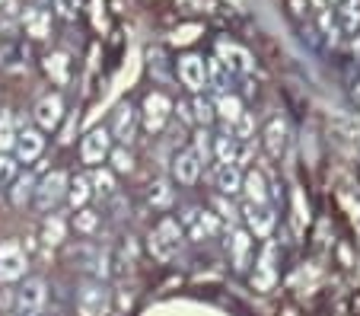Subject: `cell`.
Wrapping results in <instances>:
<instances>
[{"instance_id":"obj_1","label":"cell","mask_w":360,"mask_h":316,"mask_svg":"<svg viewBox=\"0 0 360 316\" xmlns=\"http://www.w3.org/2000/svg\"><path fill=\"white\" fill-rule=\"evenodd\" d=\"M150 253H153V259L160 262H169L176 259L179 246H182V227H179V220L176 217H163L153 227V234H150Z\"/></svg>"},{"instance_id":"obj_2","label":"cell","mask_w":360,"mask_h":316,"mask_svg":"<svg viewBox=\"0 0 360 316\" xmlns=\"http://www.w3.org/2000/svg\"><path fill=\"white\" fill-rule=\"evenodd\" d=\"M77 313L80 316H109L112 313V291L105 282H86L77 291Z\"/></svg>"},{"instance_id":"obj_3","label":"cell","mask_w":360,"mask_h":316,"mask_svg":"<svg viewBox=\"0 0 360 316\" xmlns=\"http://www.w3.org/2000/svg\"><path fill=\"white\" fill-rule=\"evenodd\" d=\"M68 182H70V176L64 170H51L39 186H35V195H32L35 208H39V211H51L55 205H61V201L68 198Z\"/></svg>"},{"instance_id":"obj_4","label":"cell","mask_w":360,"mask_h":316,"mask_svg":"<svg viewBox=\"0 0 360 316\" xmlns=\"http://www.w3.org/2000/svg\"><path fill=\"white\" fill-rule=\"evenodd\" d=\"M26 253L20 249L16 240L0 243V284H13L26 275Z\"/></svg>"},{"instance_id":"obj_5","label":"cell","mask_w":360,"mask_h":316,"mask_svg":"<svg viewBox=\"0 0 360 316\" xmlns=\"http://www.w3.org/2000/svg\"><path fill=\"white\" fill-rule=\"evenodd\" d=\"M172 99L166 96V93H150L147 99H143V128L150 131V134H157V131H163V125L169 122V115H172Z\"/></svg>"},{"instance_id":"obj_6","label":"cell","mask_w":360,"mask_h":316,"mask_svg":"<svg viewBox=\"0 0 360 316\" xmlns=\"http://www.w3.org/2000/svg\"><path fill=\"white\" fill-rule=\"evenodd\" d=\"M109 153H112V134H109V131H105V128L86 131V138H83V144H80L83 163L99 166L102 160H109Z\"/></svg>"},{"instance_id":"obj_7","label":"cell","mask_w":360,"mask_h":316,"mask_svg":"<svg viewBox=\"0 0 360 316\" xmlns=\"http://www.w3.org/2000/svg\"><path fill=\"white\" fill-rule=\"evenodd\" d=\"M45 301H48V291H45V282H41V278H29V282L16 291V310H20L22 316L41 313Z\"/></svg>"},{"instance_id":"obj_8","label":"cell","mask_w":360,"mask_h":316,"mask_svg":"<svg viewBox=\"0 0 360 316\" xmlns=\"http://www.w3.org/2000/svg\"><path fill=\"white\" fill-rule=\"evenodd\" d=\"M32 118H35V125H39V131H55L58 125H61V118H64L61 96H58V93L41 96L39 103H35V109H32Z\"/></svg>"},{"instance_id":"obj_9","label":"cell","mask_w":360,"mask_h":316,"mask_svg":"<svg viewBox=\"0 0 360 316\" xmlns=\"http://www.w3.org/2000/svg\"><path fill=\"white\" fill-rule=\"evenodd\" d=\"M179 77H182V83L195 96L204 93V89H207V64H204V58H198V55L179 58Z\"/></svg>"},{"instance_id":"obj_10","label":"cell","mask_w":360,"mask_h":316,"mask_svg":"<svg viewBox=\"0 0 360 316\" xmlns=\"http://www.w3.org/2000/svg\"><path fill=\"white\" fill-rule=\"evenodd\" d=\"M134 131H137V109L131 103H122L112 115V141H122V144H131L134 141Z\"/></svg>"},{"instance_id":"obj_11","label":"cell","mask_w":360,"mask_h":316,"mask_svg":"<svg viewBox=\"0 0 360 316\" xmlns=\"http://www.w3.org/2000/svg\"><path fill=\"white\" fill-rule=\"evenodd\" d=\"M274 220H278V214H274L271 205H252V201H245V224H249V234L271 236Z\"/></svg>"},{"instance_id":"obj_12","label":"cell","mask_w":360,"mask_h":316,"mask_svg":"<svg viewBox=\"0 0 360 316\" xmlns=\"http://www.w3.org/2000/svg\"><path fill=\"white\" fill-rule=\"evenodd\" d=\"M214 189H217V195H226V198L239 195L243 192V170L236 163H217L214 166Z\"/></svg>"},{"instance_id":"obj_13","label":"cell","mask_w":360,"mask_h":316,"mask_svg":"<svg viewBox=\"0 0 360 316\" xmlns=\"http://www.w3.org/2000/svg\"><path fill=\"white\" fill-rule=\"evenodd\" d=\"M217 58L226 64V70H230V74H249V70H252V55L243 49V45H236V42H220V45H217Z\"/></svg>"},{"instance_id":"obj_14","label":"cell","mask_w":360,"mask_h":316,"mask_svg":"<svg viewBox=\"0 0 360 316\" xmlns=\"http://www.w3.org/2000/svg\"><path fill=\"white\" fill-rule=\"evenodd\" d=\"M287 147H290V128H287L284 118H271L265 128V151L268 157L281 160L287 153Z\"/></svg>"},{"instance_id":"obj_15","label":"cell","mask_w":360,"mask_h":316,"mask_svg":"<svg viewBox=\"0 0 360 316\" xmlns=\"http://www.w3.org/2000/svg\"><path fill=\"white\" fill-rule=\"evenodd\" d=\"M16 160L20 163H32V160L41 157V151H45V138H41V131L35 128H22L20 134H16Z\"/></svg>"},{"instance_id":"obj_16","label":"cell","mask_w":360,"mask_h":316,"mask_svg":"<svg viewBox=\"0 0 360 316\" xmlns=\"http://www.w3.org/2000/svg\"><path fill=\"white\" fill-rule=\"evenodd\" d=\"M172 176H176V182H182V186H195L198 176H201V160L195 157V151H179L176 160H172Z\"/></svg>"},{"instance_id":"obj_17","label":"cell","mask_w":360,"mask_h":316,"mask_svg":"<svg viewBox=\"0 0 360 316\" xmlns=\"http://www.w3.org/2000/svg\"><path fill=\"white\" fill-rule=\"evenodd\" d=\"M22 26H26V35L41 42L51 35V13L41 7H29V10H22Z\"/></svg>"},{"instance_id":"obj_18","label":"cell","mask_w":360,"mask_h":316,"mask_svg":"<svg viewBox=\"0 0 360 316\" xmlns=\"http://www.w3.org/2000/svg\"><path fill=\"white\" fill-rule=\"evenodd\" d=\"M230 255H233V268L245 272L252 262V236L249 230H233L230 234Z\"/></svg>"},{"instance_id":"obj_19","label":"cell","mask_w":360,"mask_h":316,"mask_svg":"<svg viewBox=\"0 0 360 316\" xmlns=\"http://www.w3.org/2000/svg\"><path fill=\"white\" fill-rule=\"evenodd\" d=\"M255 291H271L274 284V243H268L265 253H262L259 265H255V275H252Z\"/></svg>"},{"instance_id":"obj_20","label":"cell","mask_w":360,"mask_h":316,"mask_svg":"<svg viewBox=\"0 0 360 316\" xmlns=\"http://www.w3.org/2000/svg\"><path fill=\"white\" fill-rule=\"evenodd\" d=\"M243 192L249 195L252 205H268V182L259 170L243 172Z\"/></svg>"},{"instance_id":"obj_21","label":"cell","mask_w":360,"mask_h":316,"mask_svg":"<svg viewBox=\"0 0 360 316\" xmlns=\"http://www.w3.org/2000/svg\"><path fill=\"white\" fill-rule=\"evenodd\" d=\"M214 112H217V118H224L226 128H233V122L243 115V103H239V96H233V93H220L217 103H214Z\"/></svg>"},{"instance_id":"obj_22","label":"cell","mask_w":360,"mask_h":316,"mask_svg":"<svg viewBox=\"0 0 360 316\" xmlns=\"http://www.w3.org/2000/svg\"><path fill=\"white\" fill-rule=\"evenodd\" d=\"M230 80H233V74L226 70V64L220 58H211L207 61V87L217 89V96H220V93H230Z\"/></svg>"},{"instance_id":"obj_23","label":"cell","mask_w":360,"mask_h":316,"mask_svg":"<svg viewBox=\"0 0 360 316\" xmlns=\"http://www.w3.org/2000/svg\"><path fill=\"white\" fill-rule=\"evenodd\" d=\"M236 153H239V141L230 134V128L224 134H214V157H217V163H236Z\"/></svg>"},{"instance_id":"obj_24","label":"cell","mask_w":360,"mask_h":316,"mask_svg":"<svg viewBox=\"0 0 360 316\" xmlns=\"http://www.w3.org/2000/svg\"><path fill=\"white\" fill-rule=\"evenodd\" d=\"M35 186H39V179H35L32 172H26V176H16L13 179V189H10V201H13L16 208H22L26 201H32Z\"/></svg>"},{"instance_id":"obj_25","label":"cell","mask_w":360,"mask_h":316,"mask_svg":"<svg viewBox=\"0 0 360 316\" xmlns=\"http://www.w3.org/2000/svg\"><path fill=\"white\" fill-rule=\"evenodd\" d=\"M93 198V186H89V176H74L68 182V201L77 208H86V201Z\"/></svg>"},{"instance_id":"obj_26","label":"cell","mask_w":360,"mask_h":316,"mask_svg":"<svg viewBox=\"0 0 360 316\" xmlns=\"http://www.w3.org/2000/svg\"><path fill=\"white\" fill-rule=\"evenodd\" d=\"M45 74L51 77L58 87H64V83L70 80V58L61 55V51H58V55H48L45 58Z\"/></svg>"},{"instance_id":"obj_27","label":"cell","mask_w":360,"mask_h":316,"mask_svg":"<svg viewBox=\"0 0 360 316\" xmlns=\"http://www.w3.org/2000/svg\"><path fill=\"white\" fill-rule=\"evenodd\" d=\"M64 234H68V224H64L58 214L45 217V224H41V243H45V246H61Z\"/></svg>"},{"instance_id":"obj_28","label":"cell","mask_w":360,"mask_h":316,"mask_svg":"<svg viewBox=\"0 0 360 316\" xmlns=\"http://www.w3.org/2000/svg\"><path fill=\"white\" fill-rule=\"evenodd\" d=\"M147 201L157 208V211H166V208H172V201H176V192L169 189L166 179H157V182L150 186V192H147Z\"/></svg>"},{"instance_id":"obj_29","label":"cell","mask_w":360,"mask_h":316,"mask_svg":"<svg viewBox=\"0 0 360 316\" xmlns=\"http://www.w3.org/2000/svg\"><path fill=\"white\" fill-rule=\"evenodd\" d=\"M338 29L341 32H357L360 29V0H345V4H341Z\"/></svg>"},{"instance_id":"obj_30","label":"cell","mask_w":360,"mask_h":316,"mask_svg":"<svg viewBox=\"0 0 360 316\" xmlns=\"http://www.w3.org/2000/svg\"><path fill=\"white\" fill-rule=\"evenodd\" d=\"M16 122H13V115L10 112H0V153H7V151H13L16 147Z\"/></svg>"},{"instance_id":"obj_31","label":"cell","mask_w":360,"mask_h":316,"mask_svg":"<svg viewBox=\"0 0 360 316\" xmlns=\"http://www.w3.org/2000/svg\"><path fill=\"white\" fill-rule=\"evenodd\" d=\"M96 227H99V214H96L93 208H77V214H74V230L77 234L89 236V234H96Z\"/></svg>"},{"instance_id":"obj_32","label":"cell","mask_w":360,"mask_h":316,"mask_svg":"<svg viewBox=\"0 0 360 316\" xmlns=\"http://www.w3.org/2000/svg\"><path fill=\"white\" fill-rule=\"evenodd\" d=\"M191 112H195V125H198V128H207V125L217 118V112H214V103H211V99H204L201 93H198L195 103H191Z\"/></svg>"},{"instance_id":"obj_33","label":"cell","mask_w":360,"mask_h":316,"mask_svg":"<svg viewBox=\"0 0 360 316\" xmlns=\"http://www.w3.org/2000/svg\"><path fill=\"white\" fill-rule=\"evenodd\" d=\"M191 151H195V157L201 160V166L207 163V160H211V153H214V134L207 128H198L195 131V147H191Z\"/></svg>"},{"instance_id":"obj_34","label":"cell","mask_w":360,"mask_h":316,"mask_svg":"<svg viewBox=\"0 0 360 316\" xmlns=\"http://www.w3.org/2000/svg\"><path fill=\"white\" fill-rule=\"evenodd\" d=\"M89 186H93V192H99V195H115V176H112L109 170H96L93 176H89Z\"/></svg>"},{"instance_id":"obj_35","label":"cell","mask_w":360,"mask_h":316,"mask_svg":"<svg viewBox=\"0 0 360 316\" xmlns=\"http://www.w3.org/2000/svg\"><path fill=\"white\" fill-rule=\"evenodd\" d=\"M230 134H233L236 141H252V138H255V118H252L249 112H243V115L233 122Z\"/></svg>"},{"instance_id":"obj_36","label":"cell","mask_w":360,"mask_h":316,"mask_svg":"<svg viewBox=\"0 0 360 316\" xmlns=\"http://www.w3.org/2000/svg\"><path fill=\"white\" fill-rule=\"evenodd\" d=\"M319 29H322V35H326L328 45H338L341 29H338V20L332 16V10H322V13H319Z\"/></svg>"},{"instance_id":"obj_37","label":"cell","mask_w":360,"mask_h":316,"mask_svg":"<svg viewBox=\"0 0 360 316\" xmlns=\"http://www.w3.org/2000/svg\"><path fill=\"white\" fill-rule=\"evenodd\" d=\"M112 166H115V172H131V166H134V157L128 153V147H115V151L109 153Z\"/></svg>"},{"instance_id":"obj_38","label":"cell","mask_w":360,"mask_h":316,"mask_svg":"<svg viewBox=\"0 0 360 316\" xmlns=\"http://www.w3.org/2000/svg\"><path fill=\"white\" fill-rule=\"evenodd\" d=\"M13 179H16V160L0 153V186H10Z\"/></svg>"},{"instance_id":"obj_39","label":"cell","mask_w":360,"mask_h":316,"mask_svg":"<svg viewBox=\"0 0 360 316\" xmlns=\"http://www.w3.org/2000/svg\"><path fill=\"white\" fill-rule=\"evenodd\" d=\"M201 234H204V240H207V236H214V234H220V220H217V214L201 211Z\"/></svg>"},{"instance_id":"obj_40","label":"cell","mask_w":360,"mask_h":316,"mask_svg":"<svg viewBox=\"0 0 360 316\" xmlns=\"http://www.w3.org/2000/svg\"><path fill=\"white\" fill-rule=\"evenodd\" d=\"M211 205L220 211L217 217L230 220V224H233V220H236V211H233V205H230V201H226V195H214V198H211Z\"/></svg>"},{"instance_id":"obj_41","label":"cell","mask_w":360,"mask_h":316,"mask_svg":"<svg viewBox=\"0 0 360 316\" xmlns=\"http://www.w3.org/2000/svg\"><path fill=\"white\" fill-rule=\"evenodd\" d=\"M55 4V10L64 16V20H74L77 10H80V0H51Z\"/></svg>"},{"instance_id":"obj_42","label":"cell","mask_w":360,"mask_h":316,"mask_svg":"<svg viewBox=\"0 0 360 316\" xmlns=\"http://www.w3.org/2000/svg\"><path fill=\"white\" fill-rule=\"evenodd\" d=\"M179 112H182V118H185L188 125H195V112H191L188 103H179Z\"/></svg>"},{"instance_id":"obj_43","label":"cell","mask_w":360,"mask_h":316,"mask_svg":"<svg viewBox=\"0 0 360 316\" xmlns=\"http://www.w3.org/2000/svg\"><path fill=\"white\" fill-rule=\"evenodd\" d=\"M13 10V0H0V16H7Z\"/></svg>"},{"instance_id":"obj_44","label":"cell","mask_w":360,"mask_h":316,"mask_svg":"<svg viewBox=\"0 0 360 316\" xmlns=\"http://www.w3.org/2000/svg\"><path fill=\"white\" fill-rule=\"evenodd\" d=\"M316 4H319V7H328V4H335V0H316Z\"/></svg>"},{"instance_id":"obj_45","label":"cell","mask_w":360,"mask_h":316,"mask_svg":"<svg viewBox=\"0 0 360 316\" xmlns=\"http://www.w3.org/2000/svg\"><path fill=\"white\" fill-rule=\"evenodd\" d=\"M35 316H39V313H35Z\"/></svg>"},{"instance_id":"obj_46","label":"cell","mask_w":360,"mask_h":316,"mask_svg":"<svg viewBox=\"0 0 360 316\" xmlns=\"http://www.w3.org/2000/svg\"><path fill=\"white\" fill-rule=\"evenodd\" d=\"M20 316H22V313H20Z\"/></svg>"}]
</instances>
